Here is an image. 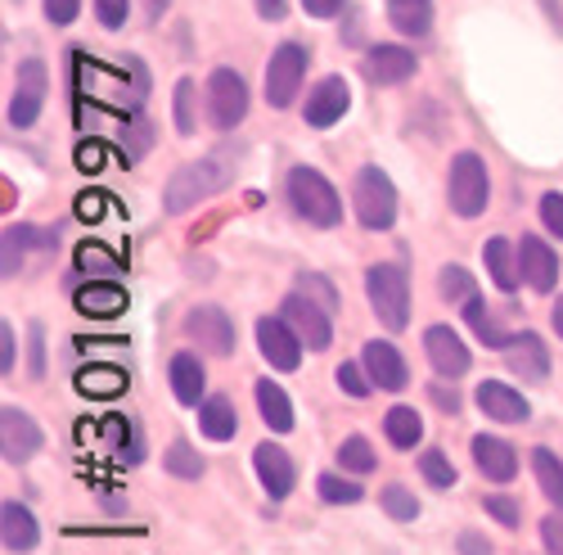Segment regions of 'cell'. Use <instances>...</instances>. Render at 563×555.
Listing matches in <instances>:
<instances>
[{
	"mask_svg": "<svg viewBox=\"0 0 563 555\" xmlns=\"http://www.w3.org/2000/svg\"><path fill=\"white\" fill-rule=\"evenodd\" d=\"M234 172H240V150H230V145H221V150H212V154H203L195 163L176 167L172 181H167V191H163V208L172 217L190 213L199 199L225 191V185L234 181Z\"/></svg>",
	"mask_w": 563,
	"mask_h": 555,
	"instance_id": "6da1fadb",
	"label": "cell"
},
{
	"mask_svg": "<svg viewBox=\"0 0 563 555\" xmlns=\"http://www.w3.org/2000/svg\"><path fill=\"white\" fill-rule=\"evenodd\" d=\"M365 294H369V307L379 316V326L388 335H401L406 320H410V281H406V266L397 262H379L365 271Z\"/></svg>",
	"mask_w": 563,
	"mask_h": 555,
	"instance_id": "7a4b0ae2",
	"label": "cell"
},
{
	"mask_svg": "<svg viewBox=\"0 0 563 555\" xmlns=\"http://www.w3.org/2000/svg\"><path fill=\"white\" fill-rule=\"evenodd\" d=\"M289 204L298 217H307V226L330 230L343 221V199L330 181H324L316 167H294L289 172Z\"/></svg>",
	"mask_w": 563,
	"mask_h": 555,
	"instance_id": "3957f363",
	"label": "cell"
},
{
	"mask_svg": "<svg viewBox=\"0 0 563 555\" xmlns=\"http://www.w3.org/2000/svg\"><path fill=\"white\" fill-rule=\"evenodd\" d=\"M352 208H356V221L365 230H388L397 221V191H393V176L384 167H361L352 176Z\"/></svg>",
	"mask_w": 563,
	"mask_h": 555,
	"instance_id": "277c9868",
	"label": "cell"
},
{
	"mask_svg": "<svg viewBox=\"0 0 563 555\" xmlns=\"http://www.w3.org/2000/svg\"><path fill=\"white\" fill-rule=\"evenodd\" d=\"M446 195H451V208H455L460 217H478V213L487 208L492 181H487V167H483V159H478L474 150L455 154L451 176H446Z\"/></svg>",
	"mask_w": 563,
	"mask_h": 555,
	"instance_id": "5b68a950",
	"label": "cell"
},
{
	"mask_svg": "<svg viewBox=\"0 0 563 555\" xmlns=\"http://www.w3.org/2000/svg\"><path fill=\"white\" fill-rule=\"evenodd\" d=\"M307 59H311L307 45H298V41H285L271 55V64H266V105L271 109H289L298 100V86L307 77Z\"/></svg>",
	"mask_w": 563,
	"mask_h": 555,
	"instance_id": "8992f818",
	"label": "cell"
},
{
	"mask_svg": "<svg viewBox=\"0 0 563 555\" xmlns=\"http://www.w3.org/2000/svg\"><path fill=\"white\" fill-rule=\"evenodd\" d=\"M208 118L217 131H234L249 118V86L234 68H217L208 77Z\"/></svg>",
	"mask_w": 563,
	"mask_h": 555,
	"instance_id": "52a82bcc",
	"label": "cell"
},
{
	"mask_svg": "<svg viewBox=\"0 0 563 555\" xmlns=\"http://www.w3.org/2000/svg\"><path fill=\"white\" fill-rule=\"evenodd\" d=\"M41 443H45V434L27 411L0 406V456H5V466H27V460L41 451Z\"/></svg>",
	"mask_w": 563,
	"mask_h": 555,
	"instance_id": "ba28073f",
	"label": "cell"
},
{
	"mask_svg": "<svg viewBox=\"0 0 563 555\" xmlns=\"http://www.w3.org/2000/svg\"><path fill=\"white\" fill-rule=\"evenodd\" d=\"M185 335H190V339H195L203 352H212V357H230L234 344H240V335H234V320H230L221 307H212V303L185 312Z\"/></svg>",
	"mask_w": 563,
	"mask_h": 555,
	"instance_id": "9c48e42d",
	"label": "cell"
},
{
	"mask_svg": "<svg viewBox=\"0 0 563 555\" xmlns=\"http://www.w3.org/2000/svg\"><path fill=\"white\" fill-rule=\"evenodd\" d=\"M285 320L298 330V339L311 348V352H324L334 344V320H330V307H320L316 298H307L302 290L285 298Z\"/></svg>",
	"mask_w": 563,
	"mask_h": 555,
	"instance_id": "30bf717a",
	"label": "cell"
},
{
	"mask_svg": "<svg viewBox=\"0 0 563 555\" xmlns=\"http://www.w3.org/2000/svg\"><path fill=\"white\" fill-rule=\"evenodd\" d=\"M14 100H10V122L14 127H32L41 118V105H45V90H51V73H45L41 59H23L19 73H14Z\"/></svg>",
	"mask_w": 563,
	"mask_h": 555,
	"instance_id": "8fae6325",
	"label": "cell"
},
{
	"mask_svg": "<svg viewBox=\"0 0 563 555\" xmlns=\"http://www.w3.org/2000/svg\"><path fill=\"white\" fill-rule=\"evenodd\" d=\"M257 348L271 361V370H298L307 344L298 339V330L289 326L285 316H262L257 320Z\"/></svg>",
	"mask_w": 563,
	"mask_h": 555,
	"instance_id": "7c38bea8",
	"label": "cell"
},
{
	"mask_svg": "<svg viewBox=\"0 0 563 555\" xmlns=\"http://www.w3.org/2000/svg\"><path fill=\"white\" fill-rule=\"evenodd\" d=\"M361 366H365V376L374 380V389H384V393H401L406 389V361L401 352L388 344V339H369L361 348Z\"/></svg>",
	"mask_w": 563,
	"mask_h": 555,
	"instance_id": "4fadbf2b",
	"label": "cell"
},
{
	"mask_svg": "<svg viewBox=\"0 0 563 555\" xmlns=\"http://www.w3.org/2000/svg\"><path fill=\"white\" fill-rule=\"evenodd\" d=\"M253 466H257V479H262V488H266L271 501H285V497L294 492L298 470H294L289 451L279 447V443H262V447L253 451Z\"/></svg>",
	"mask_w": 563,
	"mask_h": 555,
	"instance_id": "5bb4252c",
	"label": "cell"
},
{
	"mask_svg": "<svg viewBox=\"0 0 563 555\" xmlns=\"http://www.w3.org/2000/svg\"><path fill=\"white\" fill-rule=\"evenodd\" d=\"M424 352H429V361H433V370L442 380H460L464 370H468V348H464V339L451 330V326H429L424 330Z\"/></svg>",
	"mask_w": 563,
	"mask_h": 555,
	"instance_id": "9a60e30c",
	"label": "cell"
},
{
	"mask_svg": "<svg viewBox=\"0 0 563 555\" xmlns=\"http://www.w3.org/2000/svg\"><path fill=\"white\" fill-rule=\"evenodd\" d=\"M347 105H352L347 81H343V77H324V81L311 90V96H307V127H316V131L334 127V122L347 113Z\"/></svg>",
	"mask_w": 563,
	"mask_h": 555,
	"instance_id": "2e32d148",
	"label": "cell"
},
{
	"mask_svg": "<svg viewBox=\"0 0 563 555\" xmlns=\"http://www.w3.org/2000/svg\"><path fill=\"white\" fill-rule=\"evenodd\" d=\"M419 64H415V51H406V45H374V51L365 55V77L374 81V86H397V81H406L410 73H415Z\"/></svg>",
	"mask_w": 563,
	"mask_h": 555,
	"instance_id": "e0dca14e",
	"label": "cell"
},
{
	"mask_svg": "<svg viewBox=\"0 0 563 555\" xmlns=\"http://www.w3.org/2000/svg\"><path fill=\"white\" fill-rule=\"evenodd\" d=\"M478 406H483L487 421H500V425H523L528 415H532L528 398H523V393H514V389L500 384V380L478 384Z\"/></svg>",
	"mask_w": 563,
	"mask_h": 555,
	"instance_id": "ac0fdd59",
	"label": "cell"
},
{
	"mask_svg": "<svg viewBox=\"0 0 563 555\" xmlns=\"http://www.w3.org/2000/svg\"><path fill=\"white\" fill-rule=\"evenodd\" d=\"M519 262H523V281H528L537 294H550V290L559 285V253H554L545 240L523 236V244H519Z\"/></svg>",
	"mask_w": 563,
	"mask_h": 555,
	"instance_id": "d6986e66",
	"label": "cell"
},
{
	"mask_svg": "<svg viewBox=\"0 0 563 555\" xmlns=\"http://www.w3.org/2000/svg\"><path fill=\"white\" fill-rule=\"evenodd\" d=\"M474 466L492 483H509L514 475H519V451H514L505 438H496V434H478L474 438Z\"/></svg>",
	"mask_w": 563,
	"mask_h": 555,
	"instance_id": "ffe728a7",
	"label": "cell"
},
{
	"mask_svg": "<svg viewBox=\"0 0 563 555\" xmlns=\"http://www.w3.org/2000/svg\"><path fill=\"white\" fill-rule=\"evenodd\" d=\"M505 357H509V370H519V376L532 380V384H541V380L550 376V352H545L541 335H532V330L514 335L509 348H505Z\"/></svg>",
	"mask_w": 563,
	"mask_h": 555,
	"instance_id": "44dd1931",
	"label": "cell"
},
{
	"mask_svg": "<svg viewBox=\"0 0 563 555\" xmlns=\"http://www.w3.org/2000/svg\"><path fill=\"white\" fill-rule=\"evenodd\" d=\"M167 376H172V393H176L180 406H203L208 376H203V361L195 352H176L172 366H167Z\"/></svg>",
	"mask_w": 563,
	"mask_h": 555,
	"instance_id": "7402d4cb",
	"label": "cell"
},
{
	"mask_svg": "<svg viewBox=\"0 0 563 555\" xmlns=\"http://www.w3.org/2000/svg\"><path fill=\"white\" fill-rule=\"evenodd\" d=\"M73 307H77L81 316L113 320V316H122V312H126V290H122V285H113V281H90V285H81V290H77Z\"/></svg>",
	"mask_w": 563,
	"mask_h": 555,
	"instance_id": "603a6c76",
	"label": "cell"
},
{
	"mask_svg": "<svg viewBox=\"0 0 563 555\" xmlns=\"http://www.w3.org/2000/svg\"><path fill=\"white\" fill-rule=\"evenodd\" d=\"M0 542H5L10 555H23V551H32L41 542V529H36L27 505H19V501L0 505Z\"/></svg>",
	"mask_w": 563,
	"mask_h": 555,
	"instance_id": "cb8c5ba5",
	"label": "cell"
},
{
	"mask_svg": "<svg viewBox=\"0 0 563 555\" xmlns=\"http://www.w3.org/2000/svg\"><path fill=\"white\" fill-rule=\"evenodd\" d=\"M483 262H487V275L496 281L500 294H514V290H519L523 262H519V249H514L509 240H487V244H483Z\"/></svg>",
	"mask_w": 563,
	"mask_h": 555,
	"instance_id": "d4e9b609",
	"label": "cell"
},
{
	"mask_svg": "<svg viewBox=\"0 0 563 555\" xmlns=\"http://www.w3.org/2000/svg\"><path fill=\"white\" fill-rule=\"evenodd\" d=\"M257 411H262V421H266L271 434H289L294 429V402L279 384L257 380Z\"/></svg>",
	"mask_w": 563,
	"mask_h": 555,
	"instance_id": "484cf974",
	"label": "cell"
},
{
	"mask_svg": "<svg viewBox=\"0 0 563 555\" xmlns=\"http://www.w3.org/2000/svg\"><path fill=\"white\" fill-rule=\"evenodd\" d=\"M199 429H203V438H212V443H230L234 438V429H240V415H234V402L230 398H203V406H199Z\"/></svg>",
	"mask_w": 563,
	"mask_h": 555,
	"instance_id": "4316f807",
	"label": "cell"
},
{
	"mask_svg": "<svg viewBox=\"0 0 563 555\" xmlns=\"http://www.w3.org/2000/svg\"><path fill=\"white\" fill-rule=\"evenodd\" d=\"M73 384L86 398H118L126 389V370L122 366H86V370H77Z\"/></svg>",
	"mask_w": 563,
	"mask_h": 555,
	"instance_id": "83f0119b",
	"label": "cell"
},
{
	"mask_svg": "<svg viewBox=\"0 0 563 555\" xmlns=\"http://www.w3.org/2000/svg\"><path fill=\"white\" fill-rule=\"evenodd\" d=\"M388 19L406 36H424L433 28V0H388Z\"/></svg>",
	"mask_w": 563,
	"mask_h": 555,
	"instance_id": "f1b7e54d",
	"label": "cell"
},
{
	"mask_svg": "<svg viewBox=\"0 0 563 555\" xmlns=\"http://www.w3.org/2000/svg\"><path fill=\"white\" fill-rule=\"evenodd\" d=\"M59 244V230H45V236H36V226H10L5 230V262H0V275H10L19 271V262H23V253H27V244Z\"/></svg>",
	"mask_w": 563,
	"mask_h": 555,
	"instance_id": "f546056e",
	"label": "cell"
},
{
	"mask_svg": "<svg viewBox=\"0 0 563 555\" xmlns=\"http://www.w3.org/2000/svg\"><path fill=\"white\" fill-rule=\"evenodd\" d=\"M384 434H388V443H393L397 451H410L419 438H424V421H419L415 406H393V411L384 415Z\"/></svg>",
	"mask_w": 563,
	"mask_h": 555,
	"instance_id": "4dcf8cb0",
	"label": "cell"
},
{
	"mask_svg": "<svg viewBox=\"0 0 563 555\" xmlns=\"http://www.w3.org/2000/svg\"><path fill=\"white\" fill-rule=\"evenodd\" d=\"M532 475H537L545 501L563 511V460H559L550 447H537V451H532Z\"/></svg>",
	"mask_w": 563,
	"mask_h": 555,
	"instance_id": "1f68e13d",
	"label": "cell"
},
{
	"mask_svg": "<svg viewBox=\"0 0 563 555\" xmlns=\"http://www.w3.org/2000/svg\"><path fill=\"white\" fill-rule=\"evenodd\" d=\"M464 320H468V330H474L487 348H500V352H505V348H509V339H514V335H505V330L496 326V316L487 312V303H483V298H468V303H464Z\"/></svg>",
	"mask_w": 563,
	"mask_h": 555,
	"instance_id": "d6a6232c",
	"label": "cell"
},
{
	"mask_svg": "<svg viewBox=\"0 0 563 555\" xmlns=\"http://www.w3.org/2000/svg\"><path fill=\"white\" fill-rule=\"evenodd\" d=\"M339 466H343V475H374L379 470V456H374L365 434H352L339 443Z\"/></svg>",
	"mask_w": 563,
	"mask_h": 555,
	"instance_id": "836d02e7",
	"label": "cell"
},
{
	"mask_svg": "<svg viewBox=\"0 0 563 555\" xmlns=\"http://www.w3.org/2000/svg\"><path fill=\"white\" fill-rule=\"evenodd\" d=\"M163 470L172 475V479H203V456L190 447V443H172L167 447V456H163Z\"/></svg>",
	"mask_w": 563,
	"mask_h": 555,
	"instance_id": "e575fe53",
	"label": "cell"
},
{
	"mask_svg": "<svg viewBox=\"0 0 563 555\" xmlns=\"http://www.w3.org/2000/svg\"><path fill=\"white\" fill-rule=\"evenodd\" d=\"M438 290H442V298L446 303H468V298H478V290H474V275H468L464 266H442V275H438Z\"/></svg>",
	"mask_w": 563,
	"mask_h": 555,
	"instance_id": "d590c367",
	"label": "cell"
},
{
	"mask_svg": "<svg viewBox=\"0 0 563 555\" xmlns=\"http://www.w3.org/2000/svg\"><path fill=\"white\" fill-rule=\"evenodd\" d=\"M316 492H320V501H330V505H356L361 501V483L343 479V475H320Z\"/></svg>",
	"mask_w": 563,
	"mask_h": 555,
	"instance_id": "8d00e7d4",
	"label": "cell"
},
{
	"mask_svg": "<svg viewBox=\"0 0 563 555\" xmlns=\"http://www.w3.org/2000/svg\"><path fill=\"white\" fill-rule=\"evenodd\" d=\"M419 475H424L429 479V488H455V466H451V460H446V451H424V456H419Z\"/></svg>",
	"mask_w": 563,
	"mask_h": 555,
	"instance_id": "74e56055",
	"label": "cell"
},
{
	"mask_svg": "<svg viewBox=\"0 0 563 555\" xmlns=\"http://www.w3.org/2000/svg\"><path fill=\"white\" fill-rule=\"evenodd\" d=\"M379 501H384V511H388L397 524H410V520H419V501H415V492H406L401 483H388Z\"/></svg>",
	"mask_w": 563,
	"mask_h": 555,
	"instance_id": "f35d334b",
	"label": "cell"
},
{
	"mask_svg": "<svg viewBox=\"0 0 563 555\" xmlns=\"http://www.w3.org/2000/svg\"><path fill=\"white\" fill-rule=\"evenodd\" d=\"M172 109H176V131H180V135H195V81H190V77L176 81Z\"/></svg>",
	"mask_w": 563,
	"mask_h": 555,
	"instance_id": "ab89813d",
	"label": "cell"
},
{
	"mask_svg": "<svg viewBox=\"0 0 563 555\" xmlns=\"http://www.w3.org/2000/svg\"><path fill=\"white\" fill-rule=\"evenodd\" d=\"M483 511L500 524V529H519L523 524V505L514 497H483Z\"/></svg>",
	"mask_w": 563,
	"mask_h": 555,
	"instance_id": "60d3db41",
	"label": "cell"
},
{
	"mask_svg": "<svg viewBox=\"0 0 563 555\" xmlns=\"http://www.w3.org/2000/svg\"><path fill=\"white\" fill-rule=\"evenodd\" d=\"M122 262L104 249V244H81L77 249V271H86V275H100V271H118Z\"/></svg>",
	"mask_w": 563,
	"mask_h": 555,
	"instance_id": "b9f144b4",
	"label": "cell"
},
{
	"mask_svg": "<svg viewBox=\"0 0 563 555\" xmlns=\"http://www.w3.org/2000/svg\"><path fill=\"white\" fill-rule=\"evenodd\" d=\"M334 380H339V389H343L347 398H365V393L374 389V380L365 376V366H356V361H343V366L334 370Z\"/></svg>",
	"mask_w": 563,
	"mask_h": 555,
	"instance_id": "7bdbcfd3",
	"label": "cell"
},
{
	"mask_svg": "<svg viewBox=\"0 0 563 555\" xmlns=\"http://www.w3.org/2000/svg\"><path fill=\"white\" fill-rule=\"evenodd\" d=\"M298 290L307 294V298H316L320 307H339V294H334V285L330 281H324V275H302V281H298Z\"/></svg>",
	"mask_w": 563,
	"mask_h": 555,
	"instance_id": "ee69618b",
	"label": "cell"
},
{
	"mask_svg": "<svg viewBox=\"0 0 563 555\" xmlns=\"http://www.w3.org/2000/svg\"><path fill=\"white\" fill-rule=\"evenodd\" d=\"M541 221H545V230H550V236H559L563 240V195H545L541 199Z\"/></svg>",
	"mask_w": 563,
	"mask_h": 555,
	"instance_id": "f6af8a7d",
	"label": "cell"
},
{
	"mask_svg": "<svg viewBox=\"0 0 563 555\" xmlns=\"http://www.w3.org/2000/svg\"><path fill=\"white\" fill-rule=\"evenodd\" d=\"M81 10V0H45V19H51L55 28H68Z\"/></svg>",
	"mask_w": 563,
	"mask_h": 555,
	"instance_id": "bcb514c9",
	"label": "cell"
},
{
	"mask_svg": "<svg viewBox=\"0 0 563 555\" xmlns=\"http://www.w3.org/2000/svg\"><path fill=\"white\" fill-rule=\"evenodd\" d=\"M96 14H100V23L109 32H118L126 23V0H96Z\"/></svg>",
	"mask_w": 563,
	"mask_h": 555,
	"instance_id": "7dc6e473",
	"label": "cell"
},
{
	"mask_svg": "<svg viewBox=\"0 0 563 555\" xmlns=\"http://www.w3.org/2000/svg\"><path fill=\"white\" fill-rule=\"evenodd\" d=\"M541 542H545V555H563V515H545Z\"/></svg>",
	"mask_w": 563,
	"mask_h": 555,
	"instance_id": "c3c4849f",
	"label": "cell"
},
{
	"mask_svg": "<svg viewBox=\"0 0 563 555\" xmlns=\"http://www.w3.org/2000/svg\"><path fill=\"white\" fill-rule=\"evenodd\" d=\"M0 376H14V326H0Z\"/></svg>",
	"mask_w": 563,
	"mask_h": 555,
	"instance_id": "681fc988",
	"label": "cell"
},
{
	"mask_svg": "<svg viewBox=\"0 0 563 555\" xmlns=\"http://www.w3.org/2000/svg\"><path fill=\"white\" fill-rule=\"evenodd\" d=\"M460 555H492V542L483 533H460Z\"/></svg>",
	"mask_w": 563,
	"mask_h": 555,
	"instance_id": "f907efd6",
	"label": "cell"
},
{
	"mask_svg": "<svg viewBox=\"0 0 563 555\" xmlns=\"http://www.w3.org/2000/svg\"><path fill=\"white\" fill-rule=\"evenodd\" d=\"M302 10H307L311 19H334V14L343 10V0H302Z\"/></svg>",
	"mask_w": 563,
	"mask_h": 555,
	"instance_id": "816d5d0a",
	"label": "cell"
},
{
	"mask_svg": "<svg viewBox=\"0 0 563 555\" xmlns=\"http://www.w3.org/2000/svg\"><path fill=\"white\" fill-rule=\"evenodd\" d=\"M100 208H104V204H100V195H81V199H77V217H81V221H96V217H100Z\"/></svg>",
	"mask_w": 563,
	"mask_h": 555,
	"instance_id": "f5cc1de1",
	"label": "cell"
},
{
	"mask_svg": "<svg viewBox=\"0 0 563 555\" xmlns=\"http://www.w3.org/2000/svg\"><path fill=\"white\" fill-rule=\"evenodd\" d=\"M257 14L262 19H285L289 14V0H257Z\"/></svg>",
	"mask_w": 563,
	"mask_h": 555,
	"instance_id": "db71d44e",
	"label": "cell"
},
{
	"mask_svg": "<svg viewBox=\"0 0 563 555\" xmlns=\"http://www.w3.org/2000/svg\"><path fill=\"white\" fill-rule=\"evenodd\" d=\"M104 159H100V145H81L77 150V167H86V172H96Z\"/></svg>",
	"mask_w": 563,
	"mask_h": 555,
	"instance_id": "11a10c76",
	"label": "cell"
},
{
	"mask_svg": "<svg viewBox=\"0 0 563 555\" xmlns=\"http://www.w3.org/2000/svg\"><path fill=\"white\" fill-rule=\"evenodd\" d=\"M41 344H45V335H41V326H32V376H41V370H45V357H41Z\"/></svg>",
	"mask_w": 563,
	"mask_h": 555,
	"instance_id": "9f6ffc18",
	"label": "cell"
},
{
	"mask_svg": "<svg viewBox=\"0 0 563 555\" xmlns=\"http://www.w3.org/2000/svg\"><path fill=\"white\" fill-rule=\"evenodd\" d=\"M433 402H438L442 411H451V415L460 411V398H455V393H446V389H433Z\"/></svg>",
	"mask_w": 563,
	"mask_h": 555,
	"instance_id": "6f0895ef",
	"label": "cell"
},
{
	"mask_svg": "<svg viewBox=\"0 0 563 555\" xmlns=\"http://www.w3.org/2000/svg\"><path fill=\"white\" fill-rule=\"evenodd\" d=\"M550 326H554V335L563 339V294L554 298V307H550Z\"/></svg>",
	"mask_w": 563,
	"mask_h": 555,
	"instance_id": "680465c9",
	"label": "cell"
},
{
	"mask_svg": "<svg viewBox=\"0 0 563 555\" xmlns=\"http://www.w3.org/2000/svg\"><path fill=\"white\" fill-rule=\"evenodd\" d=\"M167 6H172V0H145V14H150V19H163Z\"/></svg>",
	"mask_w": 563,
	"mask_h": 555,
	"instance_id": "91938a15",
	"label": "cell"
}]
</instances>
